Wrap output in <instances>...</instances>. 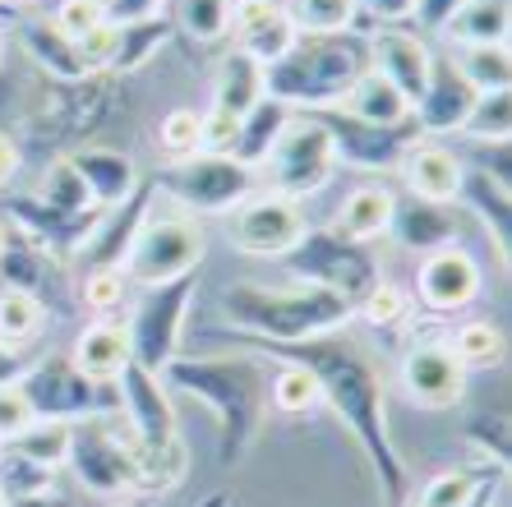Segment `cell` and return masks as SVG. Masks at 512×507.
Wrapping results in <instances>:
<instances>
[{"label": "cell", "instance_id": "cell-1", "mask_svg": "<svg viewBox=\"0 0 512 507\" xmlns=\"http://www.w3.org/2000/svg\"><path fill=\"white\" fill-rule=\"evenodd\" d=\"M222 337L231 346H250L254 355H268L277 365L305 369L314 378V388H319V401L333 406V415L360 443V452H365L374 480L383 489V503L406 507V498H411V471H406L402 452H397L393 434H388V411H383L388 383H383V365L370 346L360 342V337H351L346 328L323 332V337H305V342H291V346L254 342V337H240V332H222Z\"/></svg>", "mask_w": 512, "mask_h": 507}, {"label": "cell", "instance_id": "cell-2", "mask_svg": "<svg viewBox=\"0 0 512 507\" xmlns=\"http://www.w3.org/2000/svg\"><path fill=\"white\" fill-rule=\"evenodd\" d=\"M268 374L259 355H176L162 369L167 392H185L208 406L217 420V461L236 466L259 443L263 415H268Z\"/></svg>", "mask_w": 512, "mask_h": 507}, {"label": "cell", "instance_id": "cell-3", "mask_svg": "<svg viewBox=\"0 0 512 507\" xmlns=\"http://www.w3.org/2000/svg\"><path fill=\"white\" fill-rule=\"evenodd\" d=\"M130 111V88L120 74H84V79H47L37 83L33 107L24 116V134L56 157L93 148L107 130H116Z\"/></svg>", "mask_w": 512, "mask_h": 507}, {"label": "cell", "instance_id": "cell-4", "mask_svg": "<svg viewBox=\"0 0 512 507\" xmlns=\"http://www.w3.org/2000/svg\"><path fill=\"white\" fill-rule=\"evenodd\" d=\"M370 70L365 33H300L286 56L263 70V93L291 111H333Z\"/></svg>", "mask_w": 512, "mask_h": 507}, {"label": "cell", "instance_id": "cell-5", "mask_svg": "<svg viewBox=\"0 0 512 507\" xmlns=\"http://www.w3.org/2000/svg\"><path fill=\"white\" fill-rule=\"evenodd\" d=\"M222 309L236 323L240 337L254 342H305V337H323L356 319V309L342 295L323 291V286H291V291H268L259 282H236L222 291Z\"/></svg>", "mask_w": 512, "mask_h": 507}, {"label": "cell", "instance_id": "cell-6", "mask_svg": "<svg viewBox=\"0 0 512 507\" xmlns=\"http://www.w3.org/2000/svg\"><path fill=\"white\" fill-rule=\"evenodd\" d=\"M65 466H70L74 480L97 498L148 494V489H143L139 448H134V438H130V429H125V420H120V411L70 425V457H65Z\"/></svg>", "mask_w": 512, "mask_h": 507}, {"label": "cell", "instance_id": "cell-7", "mask_svg": "<svg viewBox=\"0 0 512 507\" xmlns=\"http://www.w3.org/2000/svg\"><path fill=\"white\" fill-rule=\"evenodd\" d=\"M277 263H282L291 277H300L305 286H323V291L342 295L351 309H356L360 300H365V295L383 282L374 249L370 245H356V240H342L333 226L305 231V236L286 249Z\"/></svg>", "mask_w": 512, "mask_h": 507}, {"label": "cell", "instance_id": "cell-8", "mask_svg": "<svg viewBox=\"0 0 512 507\" xmlns=\"http://www.w3.org/2000/svg\"><path fill=\"white\" fill-rule=\"evenodd\" d=\"M203 254H208V240H203V226L194 217H143V226L134 231L130 254L120 263L125 282L130 286H167L176 277H190L199 272Z\"/></svg>", "mask_w": 512, "mask_h": 507}, {"label": "cell", "instance_id": "cell-9", "mask_svg": "<svg viewBox=\"0 0 512 507\" xmlns=\"http://www.w3.org/2000/svg\"><path fill=\"white\" fill-rule=\"evenodd\" d=\"M19 392L33 406V420H60V425H79L93 415H116L120 392L116 383H93L74 369L70 355H47L28 365V374L19 378Z\"/></svg>", "mask_w": 512, "mask_h": 507}, {"label": "cell", "instance_id": "cell-10", "mask_svg": "<svg viewBox=\"0 0 512 507\" xmlns=\"http://www.w3.org/2000/svg\"><path fill=\"white\" fill-rule=\"evenodd\" d=\"M194 291H199V272L176 277V282H167V286H153V291H143V300L134 305L130 323H125L130 365H139V369H148V374L162 378V369L180 355L185 314H190V305H194Z\"/></svg>", "mask_w": 512, "mask_h": 507}, {"label": "cell", "instance_id": "cell-11", "mask_svg": "<svg viewBox=\"0 0 512 507\" xmlns=\"http://www.w3.org/2000/svg\"><path fill=\"white\" fill-rule=\"evenodd\" d=\"M337 171V153L328 130L319 125V116H296L286 120V130L277 134L273 153L263 157V180H268V194H282V199H305V194H319Z\"/></svg>", "mask_w": 512, "mask_h": 507}, {"label": "cell", "instance_id": "cell-12", "mask_svg": "<svg viewBox=\"0 0 512 507\" xmlns=\"http://www.w3.org/2000/svg\"><path fill=\"white\" fill-rule=\"evenodd\" d=\"M148 180H153L157 194H171L190 213H231L236 203L254 194V171L222 153H194L185 162L153 171Z\"/></svg>", "mask_w": 512, "mask_h": 507}, {"label": "cell", "instance_id": "cell-13", "mask_svg": "<svg viewBox=\"0 0 512 507\" xmlns=\"http://www.w3.org/2000/svg\"><path fill=\"white\" fill-rule=\"evenodd\" d=\"M319 116V125L333 139L337 162L356 166V171H397V162L406 157L411 143H420L416 120L406 116L402 125H370V120H356L346 111H310Z\"/></svg>", "mask_w": 512, "mask_h": 507}, {"label": "cell", "instance_id": "cell-14", "mask_svg": "<svg viewBox=\"0 0 512 507\" xmlns=\"http://www.w3.org/2000/svg\"><path fill=\"white\" fill-rule=\"evenodd\" d=\"M0 291H24L42 300L47 314H74L79 309V291L65 277V263L51 259L47 249L28 240L24 231L10 226V240L0 249Z\"/></svg>", "mask_w": 512, "mask_h": 507}, {"label": "cell", "instance_id": "cell-15", "mask_svg": "<svg viewBox=\"0 0 512 507\" xmlns=\"http://www.w3.org/2000/svg\"><path fill=\"white\" fill-rule=\"evenodd\" d=\"M305 231L310 226H305L300 203L268 194V189H259V194H250L245 203L231 208V240H236L240 254H254V259H282Z\"/></svg>", "mask_w": 512, "mask_h": 507}, {"label": "cell", "instance_id": "cell-16", "mask_svg": "<svg viewBox=\"0 0 512 507\" xmlns=\"http://www.w3.org/2000/svg\"><path fill=\"white\" fill-rule=\"evenodd\" d=\"M397 383L411 397V406H425V411H448L466 397V369L457 365L443 337H420L416 346H406Z\"/></svg>", "mask_w": 512, "mask_h": 507}, {"label": "cell", "instance_id": "cell-17", "mask_svg": "<svg viewBox=\"0 0 512 507\" xmlns=\"http://www.w3.org/2000/svg\"><path fill=\"white\" fill-rule=\"evenodd\" d=\"M116 392H120V415H125V429L139 448L148 452H167L180 443L176 434V406L167 397V383L157 374L139 365H125V374L116 378Z\"/></svg>", "mask_w": 512, "mask_h": 507}, {"label": "cell", "instance_id": "cell-18", "mask_svg": "<svg viewBox=\"0 0 512 507\" xmlns=\"http://www.w3.org/2000/svg\"><path fill=\"white\" fill-rule=\"evenodd\" d=\"M480 286H485V272H480L476 254L462 245H443L420 259L411 300H420L429 314H462L466 305L480 300Z\"/></svg>", "mask_w": 512, "mask_h": 507}, {"label": "cell", "instance_id": "cell-19", "mask_svg": "<svg viewBox=\"0 0 512 507\" xmlns=\"http://www.w3.org/2000/svg\"><path fill=\"white\" fill-rule=\"evenodd\" d=\"M236 37V51H245V56L254 60V65H273L277 56H286L291 51V42H296V24H291V14H286V5H277V0H231V33Z\"/></svg>", "mask_w": 512, "mask_h": 507}, {"label": "cell", "instance_id": "cell-20", "mask_svg": "<svg viewBox=\"0 0 512 507\" xmlns=\"http://www.w3.org/2000/svg\"><path fill=\"white\" fill-rule=\"evenodd\" d=\"M370 70H379L383 79L393 83L397 93L416 107L420 93L434 70V51L425 47L420 33H406V28H374L370 33Z\"/></svg>", "mask_w": 512, "mask_h": 507}, {"label": "cell", "instance_id": "cell-21", "mask_svg": "<svg viewBox=\"0 0 512 507\" xmlns=\"http://www.w3.org/2000/svg\"><path fill=\"white\" fill-rule=\"evenodd\" d=\"M153 194H157L153 180H139V189H134V194L120 203V208H107V213L97 217L93 236L79 245V263H84V272L120 268V263H125L134 231H139L143 217H148V208H153Z\"/></svg>", "mask_w": 512, "mask_h": 507}, {"label": "cell", "instance_id": "cell-22", "mask_svg": "<svg viewBox=\"0 0 512 507\" xmlns=\"http://www.w3.org/2000/svg\"><path fill=\"white\" fill-rule=\"evenodd\" d=\"M471 102H476V93H471V83L453 70V60L434 56L425 93H420V102L411 107V120H416L420 139H429V134H462L466 116H471Z\"/></svg>", "mask_w": 512, "mask_h": 507}, {"label": "cell", "instance_id": "cell-23", "mask_svg": "<svg viewBox=\"0 0 512 507\" xmlns=\"http://www.w3.org/2000/svg\"><path fill=\"white\" fill-rule=\"evenodd\" d=\"M402 171V185L411 189V199H425V203H439V208H453L457 194H462V171L466 162L443 148V143H411L406 157L397 162Z\"/></svg>", "mask_w": 512, "mask_h": 507}, {"label": "cell", "instance_id": "cell-24", "mask_svg": "<svg viewBox=\"0 0 512 507\" xmlns=\"http://www.w3.org/2000/svg\"><path fill=\"white\" fill-rule=\"evenodd\" d=\"M70 162H74V171L84 176L88 199H93L97 208H120L143 180L139 166H134V157L120 153V148H107V143L79 148V153H70Z\"/></svg>", "mask_w": 512, "mask_h": 507}, {"label": "cell", "instance_id": "cell-25", "mask_svg": "<svg viewBox=\"0 0 512 507\" xmlns=\"http://www.w3.org/2000/svg\"><path fill=\"white\" fill-rule=\"evenodd\" d=\"M457 203H466L471 213L485 222V231L494 236V254H499V272L508 277L512 272V189L499 185V180L480 176V171H471L466 166L462 171V194H457Z\"/></svg>", "mask_w": 512, "mask_h": 507}, {"label": "cell", "instance_id": "cell-26", "mask_svg": "<svg viewBox=\"0 0 512 507\" xmlns=\"http://www.w3.org/2000/svg\"><path fill=\"white\" fill-rule=\"evenodd\" d=\"M393 213H397V199H393V189L388 185H356L342 199V208H337L333 231L342 240L370 245V240H379V236L393 231Z\"/></svg>", "mask_w": 512, "mask_h": 507}, {"label": "cell", "instance_id": "cell-27", "mask_svg": "<svg viewBox=\"0 0 512 507\" xmlns=\"http://www.w3.org/2000/svg\"><path fill=\"white\" fill-rule=\"evenodd\" d=\"M70 360H74V369L84 378H93V383H116V378L125 374V365H130L125 328H120V323H107V319L88 323V328L74 337Z\"/></svg>", "mask_w": 512, "mask_h": 507}, {"label": "cell", "instance_id": "cell-28", "mask_svg": "<svg viewBox=\"0 0 512 507\" xmlns=\"http://www.w3.org/2000/svg\"><path fill=\"white\" fill-rule=\"evenodd\" d=\"M19 42H24V51L47 79H84L88 74L74 37H65L51 19H19Z\"/></svg>", "mask_w": 512, "mask_h": 507}, {"label": "cell", "instance_id": "cell-29", "mask_svg": "<svg viewBox=\"0 0 512 507\" xmlns=\"http://www.w3.org/2000/svg\"><path fill=\"white\" fill-rule=\"evenodd\" d=\"M296 116L291 107H282L277 97H268L263 93L259 102H254V111L245 120H240V130H236V143H231V162H240V166H263V157L273 153V143H277V134L286 130V120Z\"/></svg>", "mask_w": 512, "mask_h": 507}, {"label": "cell", "instance_id": "cell-30", "mask_svg": "<svg viewBox=\"0 0 512 507\" xmlns=\"http://www.w3.org/2000/svg\"><path fill=\"white\" fill-rule=\"evenodd\" d=\"M393 236L406 249H443V245H453V236H457V217H453V208H439V203H425V199L397 203Z\"/></svg>", "mask_w": 512, "mask_h": 507}, {"label": "cell", "instance_id": "cell-31", "mask_svg": "<svg viewBox=\"0 0 512 507\" xmlns=\"http://www.w3.org/2000/svg\"><path fill=\"white\" fill-rule=\"evenodd\" d=\"M337 111H346V116H356V120H370V125H402L411 116V102L379 70H365L356 79V88L342 97Z\"/></svg>", "mask_w": 512, "mask_h": 507}, {"label": "cell", "instance_id": "cell-32", "mask_svg": "<svg viewBox=\"0 0 512 507\" xmlns=\"http://www.w3.org/2000/svg\"><path fill=\"white\" fill-rule=\"evenodd\" d=\"M448 351L457 355V365L471 374V369H499L508 360V337H503L499 323L489 319H471V323H457L448 337Z\"/></svg>", "mask_w": 512, "mask_h": 507}, {"label": "cell", "instance_id": "cell-33", "mask_svg": "<svg viewBox=\"0 0 512 507\" xmlns=\"http://www.w3.org/2000/svg\"><path fill=\"white\" fill-rule=\"evenodd\" d=\"M33 199L42 203L47 213H56V217H88V213H97V203L88 199V189H84V176L74 171L70 157H51Z\"/></svg>", "mask_w": 512, "mask_h": 507}, {"label": "cell", "instance_id": "cell-34", "mask_svg": "<svg viewBox=\"0 0 512 507\" xmlns=\"http://www.w3.org/2000/svg\"><path fill=\"white\" fill-rule=\"evenodd\" d=\"M508 24V0H471L448 24V37L457 47H508Z\"/></svg>", "mask_w": 512, "mask_h": 507}, {"label": "cell", "instance_id": "cell-35", "mask_svg": "<svg viewBox=\"0 0 512 507\" xmlns=\"http://www.w3.org/2000/svg\"><path fill=\"white\" fill-rule=\"evenodd\" d=\"M499 475H508V471H503V466H489V461L457 466V471H439L425 489H420L416 507H466L489 480H499Z\"/></svg>", "mask_w": 512, "mask_h": 507}, {"label": "cell", "instance_id": "cell-36", "mask_svg": "<svg viewBox=\"0 0 512 507\" xmlns=\"http://www.w3.org/2000/svg\"><path fill=\"white\" fill-rule=\"evenodd\" d=\"M47 319L51 314L42 309V300H33L24 291H0V346L5 351L33 346L42 337V328H47Z\"/></svg>", "mask_w": 512, "mask_h": 507}, {"label": "cell", "instance_id": "cell-37", "mask_svg": "<svg viewBox=\"0 0 512 507\" xmlns=\"http://www.w3.org/2000/svg\"><path fill=\"white\" fill-rule=\"evenodd\" d=\"M120 28V47H116V60H111V74H134L148 65V56L153 51H162L171 42V33H176V24L171 19H143V24H116Z\"/></svg>", "mask_w": 512, "mask_h": 507}, {"label": "cell", "instance_id": "cell-38", "mask_svg": "<svg viewBox=\"0 0 512 507\" xmlns=\"http://www.w3.org/2000/svg\"><path fill=\"white\" fill-rule=\"evenodd\" d=\"M453 70L471 83V93H508L512 88L508 47H457Z\"/></svg>", "mask_w": 512, "mask_h": 507}, {"label": "cell", "instance_id": "cell-39", "mask_svg": "<svg viewBox=\"0 0 512 507\" xmlns=\"http://www.w3.org/2000/svg\"><path fill=\"white\" fill-rule=\"evenodd\" d=\"M296 33H356V0H286Z\"/></svg>", "mask_w": 512, "mask_h": 507}, {"label": "cell", "instance_id": "cell-40", "mask_svg": "<svg viewBox=\"0 0 512 507\" xmlns=\"http://www.w3.org/2000/svg\"><path fill=\"white\" fill-rule=\"evenodd\" d=\"M0 448H10V452H19V457L56 471V466H65V457H70V425H60V420H33L24 434L10 438V443H0Z\"/></svg>", "mask_w": 512, "mask_h": 507}, {"label": "cell", "instance_id": "cell-41", "mask_svg": "<svg viewBox=\"0 0 512 507\" xmlns=\"http://www.w3.org/2000/svg\"><path fill=\"white\" fill-rule=\"evenodd\" d=\"M176 28L199 47H213L231 33V0H180Z\"/></svg>", "mask_w": 512, "mask_h": 507}, {"label": "cell", "instance_id": "cell-42", "mask_svg": "<svg viewBox=\"0 0 512 507\" xmlns=\"http://www.w3.org/2000/svg\"><path fill=\"white\" fill-rule=\"evenodd\" d=\"M411 309H416V300H411V291H406V286L379 282V286H374V291L356 305V314L370 323V328L397 332V328H406V323H411Z\"/></svg>", "mask_w": 512, "mask_h": 507}, {"label": "cell", "instance_id": "cell-43", "mask_svg": "<svg viewBox=\"0 0 512 507\" xmlns=\"http://www.w3.org/2000/svg\"><path fill=\"white\" fill-rule=\"evenodd\" d=\"M47 489H56V471H47V466H37V461L19 457L10 448H0V503L47 494Z\"/></svg>", "mask_w": 512, "mask_h": 507}, {"label": "cell", "instance_id": "cell-44", "mask_svg": "<svg viewBox=\"0 0 512 507\" xmlns=\"http://www.w3.org/2000/svg\"><path fill=\"white\" fill-rule=\"evenodd\" d=\"M268 406H277L282 415H305L319 406V388L314 378L296 365H273L268 374Z\"/></svg>", "mask_w": 512, "mask_h": 507}, {"label": "cell", "instance_id": "cell-45", "mask_svg": "<svg viewBox=\"0 0 512 507\" xmlns=\"http://www.w3.org/2000/svg\"><path fill=\"white\" fill-rule=\"evenodd\" d=\"M462 134H471V143H499V139H508V134H512V93H476Z\"/></svg>", "mask_w": 512, "mask_h": 507}, {"label": "cell", "instance_id": "cell-46", "mask_svg": "<svg viewBox=\"0 0 512 507\" xmlns=\"http://www.w3.org/2000/svg\"><path fill=\"white\" fill-rule=\"evenodd\" d=\"M74 291H79V305L93 309L97 319H111V314L125 305L130 282H125V272L120 268H97V272H84V282L74 286Z\"/></svg>", "mask_w": 512, "mask_h": 507}, {"label": "cell", "instance_id": "cell-47", "mask_svg": "<svg viewBox=\"0 0 512 507\" xmlns=\"http://www.w3.org/2000/svg\"><path fill=\"white\" fill-rule=\"evenodd\" d=\"M199 139H203V116L190 107H176L162 120V130H157V143H162V153L171 162H185V157L199 153Z\"/></svg>", "mask_w": 512, "mask_h": 507}, {"label": "cell", "instance_id": "cell-48", "mask_svg": "<svg viewBox=\"0 0 512 507\" xmlns=\"http://www.w3.org/2000/svg\"><path fill=\"white\" fill-rule=\"evenodd\" d=\"M466 434H471V443H476L480 461H489V466H503V471H508V406H499L494 415L480 411L476 420L466 425Z\"/></svg>", "mask_w": 512, "mask_h": 507}, {"label": "cell", "instance_id": "cell-49", "mask_svg": "<svg viewBox=\"0 0 512 507\" xmlns=\"http://www.w3.org/2000/svg\"><path fill=\"white\" fill-rule=\"evenodd\" d=\"M51 24L65 37H84L97 24H107V0H60L51 10Z\"/></svg>", "mask_w": 512, "mask_h": 507}, {"label": "cell", "instance_id": "cell-50", "mask_svg": "<svg viewBox=\"0 0 512 507\" xmlns=\"http://www.w3.org/2000/svg\"><path fill=\"white\" fill-rule=\"evenodd\" d=\"M471 171H480V176L499 180V185L512 189V143L499 139V143H471Z\"/></svg>", "mask_w": 512, "mask_h": 507}, {"label": "cell", "instance_id": "cell-51", "mask_svg": "<svg viewBox=\"0 0 512 507\" xmlns=\"http://www.w3.org/2000/svg\"><path fill=\"white\" fill-rule=\"evenodd\" d=\"M28 425H33V406H28V397L19 392V383H5V388H0V443L19 438Z\"/></svg>", "mask_w": 512, "mask_h": 507}, {"label": "cell", "instance_id": "cell-52", "mask_svg": "<svg viewBox=\"0 0 512 507\" xmlns=\"http://www.w3.org/2000/svg\"><path fill=\"white\" fill-rule=\"evenodd\" d=\"M466 5H471V0H416V5H411V24H416L420 33H448V24H453Z\"/></svg>", "mask_w": 512, "mask_h": 507}, {"label": "cell", "instance_id": "cell-53", "mask_svg": "<svg viewBox=\"0 0 512 507\" xmlns=\"http://www.w3.org/2000/svg\"><path fill=\"white\" fill-rule=\"evenodd\" d=\"M411 5H416V0H356L360 19H374V24H383V28L411 24Z\"/></svg>", "mask_w": 512, "mask_h": 507}, {"label": "cell", "instance_id": "cell-54", "mask_svg": "<svg viewBox=\"0 0 512 507\" xmlns=\"http://www.w3.org/2000/svg\"><path fill=\"white\" fill-rule=\"evenodd\" d=\"M167 0H107V24H143L157 19Z\"/></svg>", "mask_w": 512, "mask_h": 507}, {"label": "cell", "instance_id": "cell-55", "mask_svg": "<svg viewBox=\"0 0 512 507\" xmlns=\"http://www.w3.org/2000/svg\"><path fill=\"white\" fill-rule=\"evenodd\" d=\"M19 162H24V153H19V143H14L10 134L0 130V189H5L14 176H19Z\"/></svg>", "mask_w": 512, "mask_h": 507}, {"label": "cell", "instance_id": "cell-56", "mask_svg": "<svg viewBox=\"0 0 512 507\" xmlns=\"http://www.w3.org/2000/svg\"><path fill=\"white\" fill-rule=\"evenodd\" d=\"M28 374V360L19 351H5V346H0V388H5V383H19V378Z\"/></svg>", "mask_w": 512, "mask_h": 507}, {"label": "cell", "instance_id": "cell-57", "mask_svg": "<svg viewBox=\"0 0 512 507\" xmlns=\"http://www.w3.org/2000/svg\"><path fill=\"white\" fill-rule=\"evenodd\" d=\"M0 507H70V498L47 489V494H28V498H14V503H0Z\"/></svg>", "mask_w": 512, "mask_h": 507}, {"label": "cell", "instance_id": "cell-58", "mask_svg": "<svg viewBox=\"0 0 512 507\" xmlns=\"http://www.w3.org/2000/svg\"><path fill=\"white\" fill-rule=\"evenodd\" d=\"M227 503H231L227 494H213V498H208V503H203V507H227Z\"/></svg>", "mask_w": 512, "mask_h": 507}, {"label": "cell", "instance_id": "cell-59", "mask_svg": "<svg viewBox=\"0 0 512 507\" xmlns=\"http://www.w3.org/2000/svg\"><path fill=\"white\" fill-rule=\"evenodd\" d=\"M5 240H10V222L0 217V249H5Z\"/></svg>", "mask_w": 512, "mask_h": 507}, {"label": "cell", "instance_id": "cell-60", "mask_svg": "<svg viewBox=\"0 0 512 507\" xmlns=\"http://www.w3.org/2000/svg\"><path fill=\"white\" fill-rule=\"evenodd\" d=\"M0 5H10V10H24V5H33V0H0Z\"/></svg>", "mask_w": 512, "mask_h": 507}, {"label": "cell", "instance_id": "cell-61", "mask_svg": "<svg viewBox=\"0 0 512 507\" xmlns=\"http://www.w3.org/2000/svg\"><path fill=\"white\" fill-rule=\"evenodd\" d=\"M499 498H503V494H499ZM499 498H494V503H489V507H503V503H499Z\"/></svg>", "mask_w": 512, "mask_h": 507}, {"label": "cell", "instance_id": "cell-62", "mask_svg": "<svg viewBox=\"0 0 512 507\" xmlns=\"http://www.w3.org/2000/svg\"><path fill=\"white\" fill-rule=\"evenodd\" d=\"M0 56H5V37H0Z\"/></svg>", "mask_w": 512, "mask_h": 507}, {"label": "cell", "instance_id": "cell-63", "mask_svg": "<svg viewBox=\"0 0 512 507\" xmlns=\"http://www.w3.org/2000/svg\"><path fill=\"white\" fill-rule=\"evenodd\" d=\"M111 507H125V503H111Z\"/></svg>", "mask_w": 512, "mask_h": 507}]
</instances>
